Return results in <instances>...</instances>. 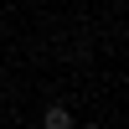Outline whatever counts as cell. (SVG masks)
<instances>
[{"label":"cell","instance_id":"1","mask_svg":"<svg viewBox=\"0 0 129 129\" xmlns=\"http://www.w3.org/2000/svg\"><path fill=\"white\" fill-rule=\"evenodd\" d=\"M41 124H47V129H67V124H72V114L62 109V103H52V109L41 114Z\"/></svg>","mask_w":129,"mask_h":129},{"label":"cell","instance_id":"2","mask_svg":"<svg viewBox=\"0 0 129 129\" xmlns=\"http://www.w3.org/2000/svg\"><path fill=\"white\" fill-rule=\"evenodd\" d=\"M0 93H5V78H0Z\"/></svg>","mask_w":129,"mask_h":129}]
</instances>
